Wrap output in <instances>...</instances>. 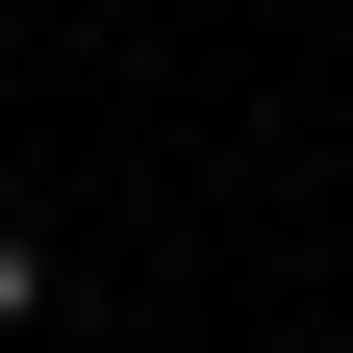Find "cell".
<instances>
[{
  "instance_id": "6da1fadb",
  "label": "cell",
  "mask_w": 353,
  "mask_h": 353,
  "mask_svg": "<svg viewBox=\"0 0 353 353\" xmlns=\"http://www.w3.org/2000/svg\"><path fill=\"white\" fill-rule=\"evenodd\" d=\"M51 328V228H26V202H0V353Z\"/></svg>"
}]
</instances>
